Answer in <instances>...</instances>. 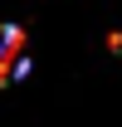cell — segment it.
Listing matches in <instances>:
<instances>
[{"label":"cell","instance_id":"obj_1","mask_svg":"<svg viewBox=\"0 0 122 127\" xmlns=\"http://www.w3.org/2000/svg\"><path fill=\"white\" fill-rule=\"evenodd\" d=\"M107 49H112V54L122 49V30H117V34H107Z\"/></svg>","mask_w":122,"mask_h":127},{"label":"cell","instance_id":"obj_2","mask_svg":"<svg viewBox=\"0 0 122 127\" xmlns=\"http://www.w3.org/2000/svg\"><path fill=\"white\" fill-rule=\"evenodd\" d=\"M5 34H10V25H0V49H5Z\"/></svg>","mask_w":122,"mask_h":127}]
</instances>
